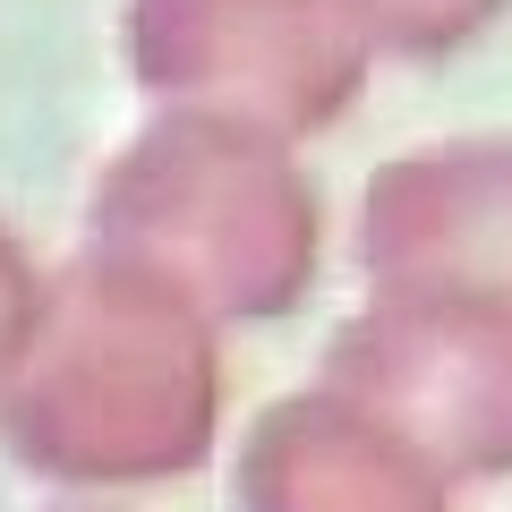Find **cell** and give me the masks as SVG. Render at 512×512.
<instances>
[{"label":"cell","instance_id":"cell-2","mask_svg":"<svg viewBox=\"0 0 512 512\" xmlns=\"http://www.w3.org/2000/svg\"><path fill=\"white\" fill-rule=\"evenodd\" d=\"M86 248L163 274L214 325H265L316 282V188L291 171L274 128L171 111L94 180Z\"/></svg>","mask_w":512,"mask_h":512},{"label":"cell","instance_id":"cell-4","mask_svg":"<svg viewBox=\"0 0 512 512\" xmlns=\"http://www.w3.org/2000/svg\"><path fill=\"white\" fill-rule=\"evenodd\" d=\"M350 0H128V60L180 111H231L274 137L325 128L359 86Z\"/></svg>","mask_w":512,"mask_h":512},{"label":"cell","instance_id":"cell-6","mask_svg":"<svg viewBox=\"0 0 512 512\" xmlns=\"http://www.w3.org/2000/svg\"><path fill=\"white\" fill-rule=\"evenodd\" d=\"M359 265L376 291H478L512 308V137L419 146L376 171Z\"/></svg>","mask_w":512,"mask_h":512},{"label":"cell","instance_id":"cell-8","mask_svg":"<svg viewBox=\"0 0 512 512\" xmlns=\"http://www.w3.org/2000/svg\"><path fill=\"white\" fill-rule=\"evenodd\" d=\"M60 512H77V504H60Z\"/></svg>","mask_w":512,"mask_h":512},{"label":"cell","instance_id":"cell-1","mask_svg":"<svg viewBox=\"0 0 512 512\" xmlns=\"http://www.w3.org/2000/svg\"><path fill=\"white\" fill-rule=\"evenodd\" d=\"M214 316L163 274L86 248L52 282L18 376L0 384V453L43 487H163L214 453Z\"/></svg>","mask_w":512,"mask_h":512},{"label":"cell","instance_id":"cell-5","mask_svg":"<svg viewBox=\"0 0 512 512\" xmlns=\"http://www.w3.org/2000/svg\"><path fill=\"white\" fill-rule=\"evenodd\" d=\"M453 487L419 436L342 384L265 402L231 461V512H453Z\"/></svg>","mask_w":512,"mask_h":512},{"label":"cell","instance_id":"cell-7","mask_svg":"<svg viewBox=\"0 0 512 512\" xmlns=\"http://www.w3.org/2000/svg\"><path fill=\"white\" fill-rule=\"evenodd\" d=\"M43 308H52V282L26 265V248L9 239V222H0V384L18 376V359H26V342H35Z\"/></svg>","mask_w":512,"mask_h":512},{"label":"cell","instance_id":"cell-3","mask_svg":"<svg viewBox=\"0 0 512 512\" xmlns=\"http://www.w3.org/2000/svg\"><path fill=\"white\" fill-rule=\"evenodd\" d=\"M325 384L419 436L453 478H512V308L478 291H376L325 342Z\"/></svg>","mask_w":512,"mask_h":512}]
</instances>
